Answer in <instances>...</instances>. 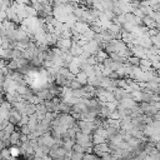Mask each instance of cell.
I'll list each match as a JSON object with an SVG mask.
<instances>
[{
    "label": "cell",
    "instance_id": "6da1fadb",
    "mask_svg": "<svg viewBox=\"0 0 160 160\" xmlns=\"http://www.w3.org/2000/svg\"><path fill=\"white\" fill-rule=\"evenodd\" d=\"M126 64L130 65V66H139L140 65V58H138L135 55H130L126 59Z\"/></svg>",
    "mask_w": 160,
    "mask_h": 160
},
{
    "label": "cell",
    "instance_id": "7a4b0ae2",
    "mask_svg": "<svg viewBox=\"0 0 160 160\" xmlns=\"http://www.w3.org/2000/svg\"><path fill=\"white\" fill-rule=\"evenodd\" d=\"M75 78L82 84V85H85V84H88V79H89V76L86 75V72L84 71V70H80L76 75H75Z\"/></svg>",
    "mask_w": 160,
    "mask_h": 160
},
{
    "label": "cell",
    "instance_id": "3957f363",
    "mask_svg": "<svg viewBox=\"0 0 160 160\" xmlns=\"http://www.w3.org/2000/svg\"><path fill=\"white\" fill-rule=\"evenodd\" d=\"M71 159H84V152H78V151H74L72 150Z\"/></svg>",
    "mask_w": 160,
    "mask_h": 160
},
{
    "label": "cell",
    "instance_id": "277c9868",
    "mask_svg": "<svg viewBox=\"0 0 160 160\" xmlns=\"http://www.w3.org/2000/svg\"><path fill=\"white\" fill-rule=\"evenodd\" d=\"M152 119H155V120H159V121H160V110H159V111H156V114L152 116Z\"/></svg>",
    "mask_w": 160,
    "mask_h": 160
}]
</instances>
